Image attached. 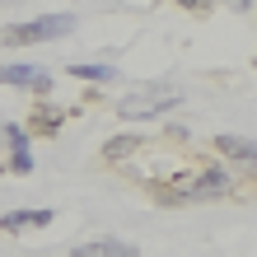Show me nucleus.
I'll return each instance as SVG.
<instances>
[{
    "label": "nucleus",
    "mask_w": 257,
    "mask_h": 257,
    "mask_svg": "<svg viewBox=\"0 0 257 257\" xmlns=\"http://www.w3.org/2000/svg\"><path fill=\"white\" fill-rule=\"evenodd\" d=\"M70 75H75V80H94V84L117 80V70H112V66H70Z\"/></svg>",
    "instance_id": "9b49d317"
},
{
    "label": "nucleus",
    "mask_w": 257,
    "mask_h": 257,
    "mask_svg": "<svg viewBox=\"0 0 257 257\" xmlns=\"http://www.w3.org/2000/svg\"><path fill=\"white\" fill-rule=\"evenodd\" d=\"M28 136H33L28 126H19V122H10V126H5V145H10V150H28Z\"/></svg>",
    "instance_id": "f8f14e48"
},
{
    "label": "nucleus",
    "mask_w": 257,
    "mask_h": 257,
    "mask_svg": "<svg viewBox=\"0 0 257 257\" xmlns=\"http://www.w3.org/2000/svg\"><path fill=\"white\" fill-rule=\"evenodd\" d=\"M75 33V19L70 14H42V19H28V24H10L0 42H10V47H33V42H52V38H66Z\"/></svg>",
    "instance_id": "f257e3e1"
},
{
    "label": "nucleus",
    "mask_w": 257,
    "mask_h": 257,
    "mask_svg": "<svg viewBox=\"0 0 257 257\" xmlns=\"http://www.w3.org/2000/svg\"><path fill=\"white\" fill-rule=\"evenodd\" d=\"M196 192H201V196H220V192H229V173H224L220 164H210L206 173H196Z\"/></svg>",
    "instance_id": "9d476101"
},
{
    "label": "nucleus",
    "mask_w": 257,
    "mask_h": 257,
    "mask_svg": "<svg viewBox=\"0 0 257 257\" xmlns=\"http://www.w3.org/2000/svg\"><path fill=\"white\" fill-rule=\"evenodd\" d=\"M10 173H33V155H28V150H14L10 155Z\"/></svg>",
    "instance_id": "ddd939ff"
},
{
    "label": "nucleus",
    "mask_w": 257,
    "mask_h": 257,
    "mask_svg": "<svg viewBox=\"0 0 257 257\" xmlns=\"http://www.w3.org/2000/svg\"><path fill=\"white\" fill-rule=\"evenodd\" d=\"M42 224H52V210H10V215H0V229H5V234L42 229Z\"/></svg>",
    "instance_id": "39448f33"
},
{
    "label": "nucleus",
    "mask_w": 257,
    "mask_h": 257,
    "mask_svg": "<svg viewBox=\"0 0 257 257\" xmlns=\"http://www.w3.org/2000/svg\"><path fill=\"white\" fill-rule=\"evenodd\" d=\"M215 150L234 164H257V141H243V136H215Z\"/></svg>",
    "instance_id": "0eeeda50"
},
{
    "label": "nucleus",
    "mask_w": 257,
    "mask_h": 257,
    "mask_svg": "<svg viewBox=\"0 0 257 257\" xmlns=\"http://www.w3.org/2000/svg\"><path fill=\"white\" fill-rule=\"evenodd\" d=\"M229 5H234V10H248V5H252V0H229Z\"/></svg>",
    "instance_id": "2eb2a0df"
},
{
    "label": "nucleus",
    "mask_w": 257,
    "mask_h": 257,
    "mask_svg": "<svg viewBox=\"0 0 257 257\" xmlns=\"http://www.w3.org/2000/svg\"><path fill=\"white\" fill-rule=\"evenodd\" d=\"M136 150H141V136H112L108 145H103V164H122L131 159Z\"/></svg>",
    "instance_id": "1a4fd4ad"
},
{
    "label": "nucleus",
    "mask_w": 257,
    "mask_h": 257,
    "mask_svg": "<svg viewBox=\"0 0 257 257\" xmlns=\"http://www.w3.org/2000/svg\"><path fill=\"white\" fill-rule=\"evenodd\" d=\"M0 84H19V89H38V94H47L52 75L38 70V66H0Z\"/></svg>",
    "instance_id": "7ed1b4c3"
},
{
    "label": "nucleus",
    "mask_w": 257,
    "mask_h": 257,
    "mask_svg": "<svg viewBox=\"0 0 257 257\" xmlns=\"http://www.w3.org/2000/svg\"><path fill=\"white\" fill-rule=\"evenodd\" d=\"M159 206H187V201H196V173H178V178H169V183H164L159 192Z\"/></svg>",
    "instance_id": "20e7f679"
},
{
    "label": "nucleus",
    "mask_w": 257,
    "mask_h": 257,
    "mask_svg": "<svg viewBox=\"0 0 257 257\" xmlns=\"http://www.w3.org/2000/svg\"><path fill=\"white\" fill-rule=\"evenodd\" d=\"M70 257H141L136 243H117V238H98V243H80Z\"/></svg>",
    "instance_id": "423d86ee"
},
{
    "label": "nucleus",
    "mask_w": 257,
    "mask_h": 257,
    "mask_svg": "<svg viewBox=\"0 0 257 257\" xmlns=\"http://www.w3.org/2000/svg\"><path fill=\"white\" fill-rule=\"evenodd\" d=\"M178 5L192 10V14H210V5H215V0H178Z\"/></svg>",
    "instance_id": "4468645a"
},
{
    "label": "nucleus",
    "mask_w": 257,
    "mask_h": 257,
    "mask_svg": "<svg viewBox=\"0 0 257 257\" xmlns=\"http://www.w3.org/2000/svg\"><path fill=\"white\" fill-rule=\"evenodd\" d=\"M183 103V94H164V89H155V94H131V98H122L117 103V112L122 117H159V112H169V108H178Z\"/></svg>",
    "instance_id": "f03ea898"
},
{
    "label": "nucleus",
    "mask_w": 257,
    "mask_h": 257,
    "mask_svg": "<svg viewBox=\"0 0 257 257\" xmlns=\"http://www.w3.org/2000/svg\"><path fill=\"white\" fill-rule=\"evenodd\" d=\"M66 122V112L61 108H52V103H38V108H33V117H28V131H47V136H56V126H61Z\"/></svg>",
    "instance_id": "6e6552de"
}]
</instances>
